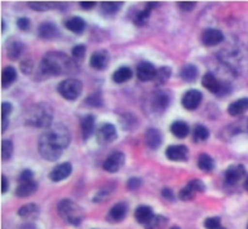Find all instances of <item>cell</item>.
Wrapping results in <instances>:
<instances>
[{
	"label": "cell",
	"instance_id": "59",
	"mask_svg": "<svg viewBox=\"0 0 248 229\" xmlns=\"http://www.w3.org/2000/svg\"><path fill=\"white\" fill-rule=\"evenodd\" d=\"M244 187H245V189H246V191H248V177L246 180H245V183H244Z\"/></svg>",
	"mask_w": 248,
	"mask_h": 229
},
{
	"label": "cell",
	"instance_id": "6",
	"mask_svg": "<svg viewBox=\"0 0 248 229\" xmlns=\"http://www.w3.org/2000/svg\"><path fill=\"white\" fill-rule=\"evenodd\" d=\"M171 92L167 91V90H156V91H154L152 99H150L152 111L156 114L165 113L171 104Z\"/></svg>",
	"mask_w": 248,
	"mask_h": 229
},
{
	"label": "cell",
	"instance_id": "11",
	"mask_svg": "<svg viewBox=\"0 0 248 229\" xmlns=\"http://www.w3.org/2000/svg\"><path fill=\"white\" fill-rule=\"evenodd\" d=\"M246 176V167L242 164H232L225 171V182L229 186H235Z\"/></svg>",
	"mask_w": 248,
	"mask_h": 229
},
{
	"label": "cell",
	"instance_id": "55",
	"mask_svg": "<svg viewBox=\"0 0 248 229\" xmlns=\"http://www.w3.org/2000/svg\"><path fill=\"white\" fill-rule=\"evenodd\" d=\"M79 4H80V6H81V9L91 10V9H93L94 6H96L97 2L96 1H80Z\"/></svg>",
	"mask_w": 248,
	"mask_h": 229
},
{
	"label": "cell",
	"instance_id": "61",
	"mask_svg": "<svg viewBox=\"0 0 248 229\" xmlns=\"http://www.w3.org/2000/svg\"><path fill=\"white\" fill-rule=\"evenodd\" d=\"M218 229H227V228H224V227H223V226H222V227H220V228H218Z\"/></svg>",
	"mask_w": 248,
	"mask_h": 229
},
{
	"label": "cell",
	"instance_id": "10",
	"mask_svg": "<svg viewBox=\"0 0 248 229\" xmlns=\"http://www.w3.org/2000/svg\"><path fill=\"white\" fill-rule=\"evenodd\" d=\"M125 163L126 155L123 152H114L104 160L103 170H106L107 172H110V174H115L125 165Z\"/></svg>",
	"mask_w": 248,
	"mask_h": 229
},
{
	"label": "cell",
	"instance_id": "19",
	"mask_svg": "<svg viewBox=\"0 0 248 229\" xmlns=\"http://www.w3.org/2000/svg\"><path fill=\"white\" fill-rule=\"evenodd\" d=\"M159 5H160V2H156V1L145 2L144 9H143L142 11H137L135 14V16H133V23L138 27L144 26V24L148 22V19H149L150 14H152L153 10L156 9Z\"/></svg>",
	"mask_w": 248,
	"mask_h": 229
},
{
	"label": "cell",
	"instance_id": "27",
	"mask_svg": "<svg viewBox=\"0 0 248 229\" xmlns=\"http://www.w3.org/2000/svg\"><path fill=\"white\" fill-rule=\"evenodd\" d=\"M179 75H181V79L183 80V82H195L196 78H198L199 69L195 65H193V63H188V65H184L183 67L181 68Z\"/></svg>",
	"mask_w": 248,
	"mask_h": 229
},
{
	"label": "cell",
	"instance_id": "50",
	"mask_svg": "<svg viewBox=\"0 0 248 229\" xmlns=\"http://www.w3.org/2000/svg\"><path fill=\"white\" fill-rule=\"evenodd\" d=\"M14 112V106L10 102H2L1 103V118L7 119Z\"/></svg>",
	"mask_w": 248,
	"mask_h": 229
},
{
	"label": "cell",
	"instance_id": "14",
	"mask_svg": "<svg viewBox=\"0 0 248 229\" xmlns=\"http://www.w3.org/2000/svg\"><path fill=\"white\" fill-rule=\"evenodd\" d=\"M167 159L171 162H186L189 158V148L184 145H172L166 149Z\"/></svg>",
	"mask_w": 248,
	"mask_h": 229
},
{
	"label": "cell",
	"instance_id": "7",
	"mask_svg": "<svg viewBox=\"0 0 248 229\" xmlns=\"http://www.w3.org/2000/svg\"><path fill=\"white\" fill-rule=\"evenodd\" d=\"M38 150L40 153L41 157L44 158L47 162H56V160L60 159L62 157L63 150L57 148L56 146H53L50 141L46 137H44L43 135L39 137L38 142Z\"/></svg>",
	"mask_w": 248,
	"mask_h": 229
},
{
	"label": "cell",
	"instance_id": "22",
	"mask_svg": "<svg viewBox=\"0 0 248 229\" xmlns=\"http://www.w3.org/2000/svg\"><path fill=\"white\" fill-rule=\"evenodd\" d=\"M17 215L24 220H35L40 215V208L36 204L29 203L26 205L21 206L17 211Z\"/></svg>",
	"mask_w": 248,
	"mask_h": 229
},
{
	"label": "cell",
	"instance_id": "58",
	"mask_svg": "<svg viewBox=\"0 0 248 229\" xmlns=\"http://www.w3.org/2000/svg\"><path fill=\"white\" fill-rule=\"evenodd\" d=\"M5 29H6V23H5V19L2 18L1 19V32H2V33L5 32Z\"/></svg>",
	"mask_w": 248,
	"mask_h": 229
},
{
	"label": "cell",
	"instance_id": "4",
	"mask_svg": "<svg viewBox=\"0 0 248 229\" xmlns=\"http://www.w3.org/2000/svg\"><path fill=\"white\" fill-rule=\"evenodd\" d=\"M41 135L47 138L53 146L64 150L72 141V133L63 123H52Z\"/></svg>",
	"mask_w": 248,
	"mask_h": 229
},
{
	"label": "cell",
	"instance_id": "20",
	"mask_svg": "<svg viewBox=\"0 0 248 229\" xmlns=\"http://www.w3.org/2000/svg\"><path fill=\"white\" fill-rule=\"evenodd\" d=\"M145 145L148 148L153 150H156L162 145V133L159 129L150 128L145 131L144 135Z\"/></svg>",
	"mask_w": 248,
	"mask_h": 229
},
{
	"label": "cell",
	"instance_id": "35",
	"mask_svg": "<svg viewBox=\"0 0 248 229\" xmlns=\"http://www.w3.org/2000/svg\"><path fill=\"white\" fill-rule=\"evenodd\" d=\"M198 166H199V169L202 170V171H206V172L212 171L216 166L215 159H213L211 155L206 154V153H202V154L199 155Z\"/></svg>",
	"mask_w": 248,
	"mask_h": 229
},
{
	"label": "cell",
	"instance_id": "2",
	"mask_svg": "<svg viewBox=\"0 0 248 229\" xmlns=\"http://www.w3.org/2000/svg\"><path fill=\"white\" fill-rule=\"evenodd\" d=\"M53 108L46 102H38L29 107L24 115V123L27 126L35 129H47L52 124Z\"/></svg>",
	"mask_w": 248,
	"mask_h": 229
},
{
	"label": "cell",
	"instance_id": "13",
	"mask_svg": "<svg viewBox=\"0 0 248 229\" xmlns=\"http://www.w3.org/2000/svg\"><path fill=\"white\" fill-rule=\"evenodd\" d=\"M109 62H110V55L107 50H97L90 57V65L91 68L96 70H103L108 67Z\"/></svg>",
	"mask_w": 248,
	"mask_h": 229
},
{
	"label": "cell",
	"instance_id": "60",
	"mask_svg": "<svg viewBox=\"0 0 248 229\" xmlns=\"http://www.w3.org/2000/svg\"><path fill=\"white\" fill-rule=\"evenodd\" d=\"M170 229H181L179 227H172V228H170Z\"/></svg>",
	"mask_w": 248,
	"mask_h": 229
},
{
	"label": "cell",
	"instance_id": "42",
	"mask_svg": "<svg viewBox=\"0 0 248 229\" xmlns=\"http://www.w3.org/2000/svg\"><path fill=\"white\" fill-rule=\"evenodd\" d=\"M86 45L85 44H78L74 48L72 49V56L77 62H80L85 58V55H86Z\"/></svg>",
	"mask_w": 248,
	"mask_h": 229
},
{
	"label": "cell",
	"instance_id": "21",
	"mask_svg": "<svg viewBox=\"0 0 248 229\" xmlns=\"http://www.w3.org/2000/svg\"><path fill=\"white\" fill-rule=\"evenodd\" d=\"M80 126H81V135L84 141H87L96 131V118L92 114H86L80 120Z\"/></svg>",
	"mask_w": 248,
	"mask_h": 229
},
{
	"label": "cell",
	"instance_id": "53",
	"mask_svg": "<svg viewBox=\"0 0 248 229\" xmlns=\"http://www.w3.org/2000/svg\"><path fill=\"white\" fill-rule=\"evenodd\" d=\"M237 126H239L240 132L245 131V132H248V118H245L244 120H239L236 121Z\"/></svg>",
	"mask_w": 248,
	"mask_h": 229
},
{
	"label": "cell",
	"instance_id": "54",
	"mask_svg": "<svg viewBox=\"0 0 248 229\" xmlns=\"http://www.w3.org/2000/svg\"><path fill=\"white\" fill-rule=\"evenodd\" d=\"M9 188H10L9 180H7V177L5 176V175H2L1 176V193L5 194L7 191H9Z\"/></svg>",
	"mask_w": 248,
	"mask_h": 229
},
{
	"label": "cell",
	"instance_id": "37",
	"mask_svg": "<svg viewBox=\"0 0 248 229\" xmlns=\"http://www.w3.org/2000/svg\"><path fill=\"white\" fill-rule=\"evenodd\" d=\"M172 75V69L167 65H164V67L159 68L156 72V77H155L154 82H156L157 85H164L169 82V79Z\"/></svg>",
	"mask_w": 248,
	"mask_h": 229
},
{
	"label": "cell",
	"instance_id": "5",
	"mask_svg": "<svg viewBox=\"0 0 248 229\" xmlns=\"http://www.w3.org/2000/svg\"><path fill=\"white\" fill-rule=\"evenodd\" d=\"M57 91L67 101H75L82 92V82L75 78H68L58 84Z\"/></svg>",
	"mask_w": 248,
	"mask_h": 229
},
{
	"label": "cell",
	"instance_id": "30",
	"mask_svg": "<svg viewBox=\"0 0 248 229\" xmlns=\"http://www.w3.org/2000/svg\"><path fill=\"white\" fill-rule=\"evenodd\" d=\"M132 77V69H131L130 67L123 65V67L118 68V69L113 73V82H115V84H124V82H128Z\"/></svg>",
	"mask_w": 248,
	"mask_h": 229
},
{
	"label": "cell",
	"instance_id": "1",
	"mask_svg": "<svg viewBox=\"0 0 248 229\" xmlns=\"http://www.w3.org/2000/svg\"><path fill=\"white\" fill-rule=\"evenodd\" d=\"M77 63L64 52H47L39 63L38 79L45 80L58 75L73 74L78 69Z\"/></svg>",
	"mask_w": 248,
	"mask_h": 229
},
{
	"label": "cell",
	"instance_id": "62",
	"mask_svg": "<svg viewBox=\"0 0 248 229\" xmlns=\"http://www.w3.org/2000/svg\"><path fill=\"white\" fill-rule=\"evenodd\" d=\"M247 229H248V225H247Z\"/></svg>",
	"mask_w": 248,
	"mask_h": 229
},
{
	"label": "cell",
	"instance_id": "46",
	"mask_svg": "<svg viewBox=\"0 0 248 229\" xmlns=\"http://www.w3.org/2000/svg\"><path fill=\"white\" fill-rule=\"evenodd\" d=\"M206 229H218L222 227V222H220L219 217H208L205 221Z\"/></svg>",
	"mask_w": 248,
	"mask_h": 229
},
{
	"label": "cell",
	"instance_id": "9",
	"mask_svg": "<svg viewBox=\"0 0 248 229\" xmlns=\"http://www.w3.org/2000/svg\"><path fill=\"white\" fill-rule=\"evenodd\" d=\"M203 98V95L200 90L191 89L184 92L183 97H182V106L188 111H195L199 108Z\"/></svg>",
	"mask_w": 248,
	"mask_h": 229
},
{
	"label": "cell",
	"instance_id": "56",
	"mask_svg": "<svg viewBox=\"0 0 248 229\" xmlns=\"http://www.w3.org/2000/svg\"><path fill=\"white\" fill-rule=\"evenodd\" d=\"M19 229H38V228H36V226L34 225V223L28 222V223H23L22 226H19Z\"/></svg>",
	"mask_w": 248,
	"mask_h": 229
},
{
	"label": "cell",
	"instance_id": "44",
	"mask_svg": "<svg viewBox=\"0 0 248 229\" xmlns=\"http://www.w3.org/2000/svg\"><path fill=\"white\" fill-rule=\"evenodd\" d=\"M16 24H17V28H18L19 31H23V32L29 31L31 27V22L28 17H19V18L17 19Z\"/></svg>",
	"mask_w": 248,
	"mask_h": 229
},
{
	"label": "cell",
	"instance_id": "45",
	"mask_svg": "<svg viewBox=\"0 0 248 229\" xmlns=\"http://www.w3.org/2000/svg\"><path fill=\"white\" fill-rule=\"evenodd\" d=\"M188 183L190 184V186L193 187L194 189H195L196 193H203V192L206 191V184L203 183V182L201 181V180L193 179V180H190V181H189Z\"/></svg>",
	"mask_w": 248,
	"mask_h": 229
},
{
	"label": "cell",
	"instance_id": "36",
	"mask_svg": "<svg viewBox=\"0 0 248 229\" xmlns=\"http://www.w3.org/2000/svg\"><path fill=\"white\" fill-rule=\"evenodd\" d=\"M28 6L35 11H48V10L58 9L60 2L53 1H29Z\"/></svg>",
	"mask_w": 248,
	"mask_h": 229
},
{
	"label": "cell",
	"instance_id": "38",
	"mask_svg": "<svg viewBox=\"0 0 248 229\" xmlns=\"http://www.w3.org/2000/svg\"><path fill=\"white\" fill-rule=\"evenodd\" d=\"M85 103L92 108H99V107L103 106V96H102L101 91H94L91 95H89L85 98Z\"/></svg>",
	"mask_w": 248,
	"mask_h": 229
},
{
	"label": "cell",
	"instance_id": "33",
	"mask_svg": "<svg viewBox=\"0 0 248 229\" xmlns=\"http://www.w3.org/2000/svg\"><path fill=\"white\" fill-rule=\"evenodd\" d=\"M210 138V130L202 124H196L193 129V140L196 143L205 142Z\"/></svg>",
	"mask_w": 248,
	"mask_h": 229
},
{
	"label": "cell",
	"instance_id": "15",
	"mask_svg": "<svg viewBox=\"0 0 248 229\" xmlns=\"http://www.w3.org/2000/svg\"><path fill=\"white\" fill-rule=\"evenodd\" d=\"M224 40V34L217 28H207L201 34V43L205 46H216Z\"/></svg>",
	"mask_w": 248,
	"mask_h": 229
},
{
	"label": "cell",
	"instance_id": "34",
	"mask_svg": "<svg viewBox=\"0 0 248 229\" xmlns=\"http://www.w3.org/2000/svg\"><path fill=\"white\" fill-rule=\"evenodd\" d=\"M123 4V1H103L101 2V12L107 16H113L120 11Z\"/></svg>",
	"mask_w": 248,
	"mask_h": 229
},
{
	"label": "cell",
	"instance_id": "48",
	"mask_svg": "<svg viewBox=\"0 0 248 229\" xmlns=\"http://www.w3.org/2000/svg\"><path fill=\"white\" fill-rule=\"evenodd\" d=\"M127 188L130 189V191H137V189L140 188V186H142V179H140V177H131L130 180L127 181Z\"/></svg>",
	"mask_w": 248,
	"mask_h": 229
},
{
	"label": "cell",
	"instance_id": "23",
	"mask_svg": "<svg viewBox=\"0 0 248 229\" xmlns=\"http://www.w3.org/2000/svg\"><path fill=\"white\" fill-rule=\"evenodd\" d=\"M36 191H38V182L34 180L31 182L19 183L15 191V196H18V198H28V196H33Z\"/></svg>",
	"mask_w": 248,
	"mask_h": 229
},
{
	"label": "cell",
	"instance_id": "24",
	"mask_svg": "<svg viewBox=\"0 0 248 229\" xmlns=\"http://www.w3.org/2000/svg\"><path fill=\"white\" fill-rule=\"evenodd\" d=\"M220 85H222V82L218 80L217 77H216L213 73L207 72L202 77V86L205 87L206 90H208L210 92H212V94L215 95L219 94Z\"/></svg>",
	"mask_w": 248,
	"mask_h": 229
},
{
	"label": "cell",
	"instance_id": "47",
	"mask_svg": "<svg viewBox=\"0 0 248 229\" xmlns=\"http://www.w3.org/2000/svg\"><path fill=\"white\" fill-rule=\"evenodd\" d=\"M34 181V172L31 170L26 169L19 174L18 176V182L19 183H24V182H31Z\"/></svg>",
	"mask_w": 248,
	"mask_h": 229
},
{
	"label": "cell",
	"instance_id": "17",
	"mask_svg": "<svg viewBox=\"0 0 248 229\" xmlns=\"http://www.w3.org/2000/svg\"><path fill=\"white\" fill-rule=\"evenodd\" d=\"M72 172H73L72 164L65 162V163H62V164L57 165L56 167H53L52 171L48 174V179H50L52 182L64 181L65 179H68V177L72 175Z\"/></svg>",
	"mask_w": 248,
	"mask_h": 229
},
{
	"label": "cell",
	"instance_id": "31",
	"mask_svg": "<svg viewBox=\"0 0 248 229\" xmlns=\"http://www.w3.org/2000/svg\"><path fill=\"white\" fill-rule=\"evenodd\" d=\"M120 125L124 130L126 131H133L136 128H138L140 125V121L138 118L132 113H125L120 116Z\"/></svg>",
	"mask_w": 248,
	"mask_h": 229
},
{
	"label": "cell",
	"instance_id": "39",
	"mask_svg": "<svg viewBox=\"0 0 248 229\" xmlns=\"http://www.w3.org/2000/svg\"><path fill=\"white\" fill-rule=\"evenodd\" d=\"M14 154V143L11 140H2L1 142V158L4 162L11 159Z\"/></svg>",
	"mask_w": 248,
	"mask_h": 229
},
{
	"label": "cell",
	"instance_id": "28",
	"mask_svg": "<svg viewBox=\"0 0 248 229\" xmlns=\"http://www.w3.org/2000/svg\"><path fill=\"white\" fill-rule=\"evenodd\" d=\"M17 79V70L12 65H7L2 69L1 73V87L9 89Z\"/></svg>",
	"mask_w": 248,
	"mask_h": 229
},
{
	"label": "cell",
	"instance_id": "25",
	"mask_svg": "<svg viewBox=\"0 0 248 229\" xmlns=\"http://www.w3.org/2000/svg\"><path fill=\"white\" fill-rule=\"evenodd\" d=\"M248 111V97L239 98L229 104L228 107V113L232 116H240Z\"/></svg>",
	"mask_w": 248,
	"mask_h": 229
},
{
	"label": "cell",
	"instance_id": "41",
	"mask_svg": "<svg viewBox=\"0 0 248 229\" xmlns=\"http://www.w3.org/2000/svg\"><path fill=\"white\" fill-rule=\"evenodd\" d=\"M196 196V192L195 189L193 188V187L190 186V184H186L184 188L181 189V192H179V199L183 201H190L193 200L194 198H195Z\"/></svg>",
	"mask_w": 248,
	"mask_h": 229
},
{
	"label": "cell",
	"instance_id": "8",
	"mask_svg": "<svg viewBox=\"0 0 248 229\" xmlns=\"http://www.w3.org/2000/svg\"><path fill=\"white\" fill-rule=\"evenodd\" d=\"M97 142L101 146H107L113 143L118 138L116 128L110 123H104L96 131Z\"/></svg>",
	"mask_w": 248,
	"mask_h": 229
},
{
	"label": "cell",
	"instance_id": "18",
	"mask_svg": "<svg viewBox=\"0 0 248 229\" xmlns=\"http://www.w3.org/2000/svg\"><path fill=\"white\" fill-rule=\"evenodd\" d=\"M60 29L53 22H44L38 27V36L43 40H53L60 36Z\"/></svg>",
	"mask_w": 248,
	"mask_h": 229
},
{
	"label": "cell",
	"instance_id": "51",
	"mask_svg": "<svg viewBox=\"0 0 248 229\" xmlns=\"http://www.w3.org/2000/svg\"><path fill=\"white\" fill-rule=\"evenodd\" d=\"M179 9H182L183 11H193L196 7L195 1H178Z\"/></svg>",
	"mask_w": 248,
	"mask_h": 229
},
{
	"label": "cell",
	"instance_id": "57",
	"mask_svg": "<svg viewBox=\"0 0 248 229\" xmlns=\"http://www.w3.org/2000/svg\"><path fill=\"white\" fill-rule=\"evenodd\" d=\"M7 126H9V119L1 118V130H2V132H5V131H6Z\"/></svg>",
	"mask_w": 248,
	"mask_h": 229
},
{
	"label": "cell",
	"instance_id": "32",
	"mask_svg": "<svg viewBox=\"0 0 248 229\" xmlns=\"http://www.w3.org/2000/svg\"><path fill=\"white\" fill-rule=\"evenodd\" d=\"M24 51V45L21 43V41H11V43L7 45L6 52H7V57L10 58L11 61H17L19 60V57L22 56Z\"/></svg>",
	"mask_w": 248,
	"mask_h": 229
},
{
	"label": "cell",
	"instance_id": "16",
	"mask_svg": "<svg viewBox=\"0 0 248 229\" xmlns=\"http://www.w3.org/2000/svg\"><path fill=\"white\" fill-rule=\"evenodd\" d=\"M128 213V205L124 201L115 204L113 208L109 210L107 215V221L110 223H120L126 218V215Z\"/></svg>",
	"mask_w": 248,
	"mask_h": 229
},
{
	"label": "cell",
	"instance_id": "26",
	"mask_svg": "<svg viewBox=\"0 0 248 229\" xmlns=\"http://www.w3.org/2000/svg\"><path fill=\"white\" fill-rule=\"evenodd\" d=\"M64 26L68 31L73 32L74 34H82L86 29V22L81 17H70L64 22Z\"/></svg>",
	"mask_w": 248,
	"mask_h": 229
},
{
	"label": "cell",
	"instance_id": "3",
	"mask_svg": "<svg viewBox=\"0 0 248 229\" xmlns=\"http://www.w3.org/2000/svg\"><path fill=\"white\" fill-rule=\"evenodd\" d=\"M57 213L65 222L72 226H80L85 218L84 209L70 199H62L57 204Z\"/></svg>",
	"mask_w": 248,
	"mask_h": 229
},
{
	"label": "cell",
	"instance_id": "52",
	"mask_svg": "<svg viewBox=\"0 0 248 229\" xmlns=\"http://www.w3.org/2000/svg\"><path fill=\"white\" fill-rule=\"evenodd\" d=\"M161 196H162V198L164 199H166V200H169V201H173L174 199V193H173V191H172V189H170V188H164L161 191Z\"/></svg>",
	"mask_w": 248,
	"mask_h": 229
},
{
	"label": "cell",
	"instance_id": "40",
	"mask_svg": "<svg viewBox=\"0 0 248 229\" xmlns=\"http://www.w3.org/2000/svg\"><path fill=\"white\" fill-rule=\"evenodd\" d=\"M114 188H115V186H114V184H107L106 187H103V188L99 189L93 198L94 203H101V201H103L104 199L108 198V196L113 193Z\"/></svg>",
	"mask_w": 248,
	"mask_h": 229
},
{
	"label": "cell",
	"instance_id": "12",
	"mask_svg": "<svg viewBox=\"0 0 248 229\" xmlns=\"http://www.w3.org/2000/svg\"><path fill=\"white\" fill-rule=\"evenodd\" d=\"M157 69L153 63L148 62V61H143V62L138 63L137 68H136V74L140 82H152L156 77Z\"/></svg>",
	"mask_w": 248,
	"mask_h": 229
},
{
	"label": "cell",
	"instance_id": "43",
	"mask_svg": "<svg viewBox=\"0 0 248 229\" xmlns=\"http://www.w3.org/2000/svg\"><path fill=\"white\" fill-rule=\"evenodd\" d=\"M19 68H21V72L23 74L28 75L33 72L34 68V63L31 58H24V60L21 61V65H19Z\"/></svg>",
	"mask_w": 248,
	"mask_h": 229
},
{
	"label": "cell",
	"instance_id": "29",
	"mask_svg": "<svg viewBox=\"0 0 248 229\" xmlns=\"http://www.w3.org/2000/svg\"><path fill=\"white\" fill-rule=\"evenodd\" d=\"M171 132L177 138H186L190 132V128L188 124L183 120H177L171 124Z\"/></svg>",
	"mask_w": 248,
	"mask_h": 229
},
{
	"label": "cell",
	"instance_id": "49",
	"mask_svg": "<svg viewBox=\"0 0 248 229\" xmlns=\"http://www.w3.org/2000/svg\"><path fill=\"white\" fill-rule=\"evenodd\" d=\"M232 91V82H222V85H220L219 94L217 95L218 97H225L228 95H230V92Z\"/></svg>",
	"mask_w": 248,
	"mask_h": 229
}]
</instances>
